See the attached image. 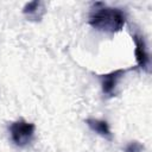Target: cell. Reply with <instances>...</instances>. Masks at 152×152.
Masks as SVG:
<instances>
[{"label": "cell", "instance_id": "obj_1", "mask_svg": "<svg viewBox=\"0 0 152 152\" xmlns=\"http://www.w3.org/2000/svg\"><path fill=\"white\" fill-rule=\"evenodd\" d=\"M89 23L96 30L103 32H116L125 25V14L118 8L103 6L91 14Z\"/></svg>", "mask_w": 152, "mask_h": 152}, {"label": "cell", "instance_id": "obj_2", "mask_svg": "<svg viewBox=\"0 0 152 152\" xmlns=\"http://www.w3.org/2000/svg\"><path fill=\"white\" fill-rule=\"evenodd\" d=\"M10 132H11V138L14 141L15 145L18 146H25L27 145L34 133V125L26 122V121H17L13 122L10 127Z\"/></svg>", "mask_w": 152, "mask_h": 152}, {"label": "cell", "instance_id": "obj_3", "mask_svg": "<svg viewBox=\"0 0 152 152\" xmlns=\"http://www.w3.org/2000/svg\"><path fill=\"white\" fill-rule=\"evenodd\" d=\"M124 74H125V70H116V71H113V72H110L108 75H104L102 77L103 93L112 95L113 91H114V88L116 87L119 80L121 78V75H124Z\"/></svg>", "mask_w": 152, "mask_h": 152}, {"label": "cell", "instance_id": "obj_4", "mask_svg": "<svg viewBox=\"0 0 152 152\" xmlns=\"http://www.w3.org/2000/svg\"><path fill=\"white\" fill-rule=\"evenodd\" d=\"M134 42H135V57L137 62L141 68H147L148 64V53L146 50V44L145 40L139 37L134 36Z\"/></svg>", "mask_w": 152, "mask_h": 152}, {"label": "cell", "instance_id": "obj_5", "mask_svg": "<svg viewBox=\"0 0 152 152\" xmlns=\"http://www.w3.org/2000/svg\"><path fill=\"white\" fill-rule=\"evenodd\" d=\"M87 125L94 131L96 132L97 134L104 137V138H110L112 137V133H110V129H109V126L106 121L103 120H99V119H87Z\"/></svg>", "mask_w": 152, "mask_h": 152}, {"label": "cell", "instance_id": "obj_6", "mask_svg": "<svg viewBox=\"0 0 152 152\" xmlns=\"http://www.w3.org/2000/svg\"><path fill=\"white\" fill-rule=\"evenodd\" d=\"M141 150H142V147L138 142H131L126 147V152H141Z\"/></svg>", "mask_w": 152, "mask_h": 152}]
</instances>
